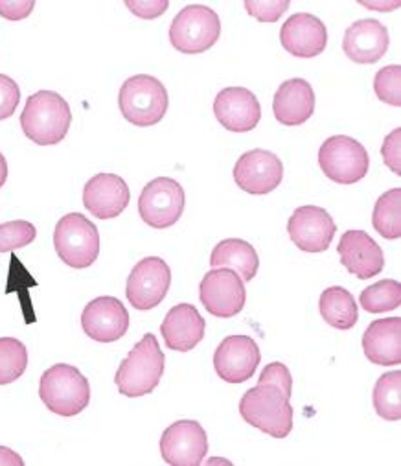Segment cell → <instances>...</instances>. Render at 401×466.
<instances>
[{
	"label": "cell",
	"mask_w": 401,
	"mask_h": 466,
	"mask_svg": "<svg viewBox=\"0 0 401 466\" xmlns=\"http://www.w3.org/2000/svg\"><path fill=\"white\" fill-rule=\"evenodd\" d=\"M165 374V354L153 334H145L120 363L115 383L127 399H140L156 390Z\"/></svg>",
	"instance_id": "obj_1"
},
{
	"label": "cell",
	"mask_w": 401,
	"mask_h": 466,
	"mask_svg": "<svg viewBox=\"0 0 401 466\" xmlns=\"http://www.w3.org/2000/svg\"><path fill=\"white\" fill-rule=\"evenodd\" d=\"M239 415L260 431L275 439H286L293 430V406L276 385L258 383L239 400Z\"/></svg>",
	"instance_id": "obj_2"
},
{
	"label": "cell",
	"mask_w": 401,
	"mask_h": 466,
	"mask_svg": "<svg viewBox=\"0 0 401 466\" xmlns=\"http://www.w3.org/2000/svg\"><path fill=\"white\" fill-rule=\"evenodd\" d=\"M39 397L59 417H75L91 402L89 380L68 363H55L41 376Z\"/></svg>",
	"instance_id": "obj_3"
},
{
	"label": "cell",
	"mask_w": 401,
	"mask_h": 466,
	"mask_svg": "<svg viewBox=\"0 0 401 466\" xmlns=\"http://www.w3.org/2000/svg\"><path fill=\"white\" fill-rule=\"evenodd\" d=\"M72 124V111L66 100L54 91H39L26 100L21 115L25 135L39 146L59 144Z\"/></svg>",
	"instance_id": "obj_4"
},
{
	"label": "cell",
	"mask_w": 401,
	"mask_h": 466,
	"mask_svg": "<svg viewBox=\"0 0 401 466\" xmlns=\"http://www.w3.org/2000/svg\"><path fill=\"white\" fill-rule=\"evenodd\" d=\"M118 106L129 124L151 127L166 116L170 98L163 82L147 74H136L124 82Z\"/></svg>",
	"instance_id": "obj_5"
},
{
	"label": "cell",
	"mask_w": 401,
	"mask_h": 466,
	"mask_svg": "<svg viewBox=\"0 0 401 466\" xmlns=\"http://www.w3.org/2000/svg\"><path fill=\"white\" fill-rule=\"evenodd\" d=\"M54 248L57 257L74 269H85L100 257L98 227L84 214L63 216L54 230Z\"/></svg>",
	"instance_id": "obj_6"
},
{
	"label": "cell",
	"mask_w": 401,
	"mask_h": 466,
	"mask_svg": "<svg viewBox=\"0 0 401 466\" xmlns=\"http://www.w3.org/2000/svg\"><path fill=\"white\" fill-rule=\"evenodd\" d=\"M318 167L330 181L339 185H354L366 177L370 157L366 147L356 138L336 135L320 146Z\"/></svg>",
	"instance_id": "obj_7"
},
{
	"label": "cell",
	"mask_w": 401,
	"mask_h": 466,
	"mask_svg": "<svg viewBox=\"0 0 401 466\" xmlns=\"http://www.w3.org/2000/svg\"><path fill=\"white\" fill-rule=\"evenodd\" d=\"M221 37L219 15L203 5L183 8L170 26V41L183 54H203Z\"/></svg>",
	"instance_id": "obj_8"
},
{
	"label": "cell",
	"mask_w": 401,
	"mask_h": 466,
	"mask_svg": "<svg viewBox=\"0 0 401 466\" xmlns=\"http://www.w3.org/2000/svg\"><path fill=\"white\" fill-rule=\"evenodd\" d=\"M185 188L172 177L149 181L138 198V214L153 228L174 227L185 212Z\"/></svg>",
	"instance_id": "obj_9"
},
{
	"label": "cell",
	"mask_w": 401,
	"mask_h": 466,
	"mask_svg": "<svg viewBox=\"0 0 401 466\" xmlns=\"http://www.w3.org/2000/svg\"><path fill=\"white\" fill-rule=\"evenodd\" d=\"M199 297L208 314L219 319H230L246 306V282L232 269L216 268L203 277Z\"/></svg>",
	"instance_id": "obj_10"
},
{
	"label": "cell",
	"mask_w": 401,
	"mask_h": 466,
	"mask_svg": "<svg viewBox=\"0 0 401 466\" xmlns=\"http://www.w3.org/2000/svg\"><path fill=\"white\" fill-rule=\"evenodd\" d=\"M172 284L170 266L158 257L142 258L129 273L125 295L135 309L147 312L156 308L168 295Z\"/></svg>",
	"instance_id": "obj_11"
},
{
	"label": "cell",
	"mask_w": 401,
	"mask_h": 466,
	"mask_svg": "<svg viewBox=\"0 0 401 466\" xmlns=\"http://www.w3.org/2000/svg\"><path fill=\"white\" fill-rule=\"evenodd\" d=\"M291 242L304 253H325L337 232V225L323 207H298L287 221Z\"/></svg>",
	"instance_id": "obj_12"
},
{
	"label": "cell",
	"mask_w": 401,
	"mask_h": 466,
	"mask_svg": "<svg viewBox=\"0 0 401 466\" xmlns=\"http://www.w3.org/2000/svg\"><path fill=\"white\" fill-rule=\"evenodd\" d=\"M284 179L280 157L267 149H251L237 159L234 167L236 185L247 194L266 196L275 192Z\"/></svg>",
	"instance_id": "obj_13"
},
{
	"label": "cell",
	"mask_w": 401,
	"mask_h": 466,
	"mask_svg": "<svg viewBox=\"0 0 401 466\" xmlns=\"http://www.w3.org/2000/svg\"><path fill=\"white\" fill-rule=\"evenodd\" d=\"M208 453V437L197 420H177L160 437V455L172 466H199Z\"/></svg>",
	"instance_id": "obj_14"
},
{
	"label": "cell",
	"mask_w": 401,
	"mask_h": 466,
	"mask_svg": "<svg viewBox=\"0 0 401 466\" xmlns=\"http://www.w3.org/2000/svg\"><path fill=\"white\" fill-rule=\"evenodd\" d=\"M260 361V349L249 336L225 338L214 354V369L226 383H244L251 380Z\"/></svg>",
	"instance_id": "obj_15"
},
{
	"label": "cell",
	"mask_w": 401,
	"mask_h": 466,
	"mask_svg": "<svg viewBox=\"0 0 401 466\" xmlns=\"http://www.w3.org/2000/svg\"><path fill=\"white\" fill-rule=\"evenodd\" d=\"M84 332L98 343H115L129 330V312L116 297L91 300L82 314Z\"/></svg>",
	"instance_id": "obj_16"
},
{
	"label": "cell",
	"mask_w": 401,
	"mask_h": 466,
	"mask_svg": "<svg viewBox=\"0 0 401 466\" xmlns=\"http://www.w3.org/2000/svg\"><path fill=\"white\" fill-rule=\"evenodd\" d=\"M217 122L232 133L253 131L262 118V106L255 93L246 87H226L214 102Z\"/></svg>",
	"instance_id": "obj_17"
},
{
	"label": "cell",
	"mask_w": 401,
	"mask_h": 466,
	"mask_svg": "<svg viewBox=\"0 0 401 466\" xmlns=\"http://www.w3.org/2000/svg\"><path fill=\"white\" fill-rule=\"evenodd\" d=\"M280 43L295 57H316L326 50L328 30L323 21L311 14H295L282 25Z\"/></svg>",
	"instance_id": "obj_18"
},
{
	"label": "cell",
	"mask_w": 401,
	"mask_h": 466,
	"mask_svg": "<svg viewBox=\"0 0 401 466\" xmlns=\"http://www.w3.org/2000/svg\"><path fill=\"white\" fill-rule=\"evenodd\" d=\"M341 264L359 280L379 275L385 268L383 249L365 230H346L339 240Z\"/></svg>",
	"instance_id": "obj_19"
},
{
	"label": "cell",
	"mask_w": 401,
	"mask_h": 466,
	"mask_svg": "<svg viewBox=\"0 0 401 466\" xmlns=\"http://www.w3.org/2000/svg\"><path fill=\"white\" fill-rule=\"evenodd\" d=\"M127 183L116 174H98L84 188V205L98 219L118 218L129 205Z\"/></svg>",
	"instance_id": "obj_20"
},
{
	"label": "cell",
	"mask_w": 401,
	"mask_h": 466,
	"mask_svg": "<svg viewBox=\"0 0 401 466\" xmlns=\"http://www.w3.org/2000/svg\"><path fill=\"white\" fill-rule=\"evenodd\" d=\"M390 35L383 23L377 19L356 21L343 37V50L348 59L359 65L377 63L388 50Z\"/></svg>",
	"instance_id": "obj_21"
},
{
	"label": "cell",
	"mask_w": 401,
	"mask_h": 466,
	"mask_svg": "<svg viewBox=\"0 0 401 466\" xmlns=\"http://www.w3.org/2000/svg\"><path fill=\"white\" fill-rule=\"evenodd\" d=\"M165 343L177 352H190L195 349L206 332V323L194 304H177L166 314L160 325Z\"/></svg>",
	"instance_id": "obj_22"
},
{
	"label": "cell",
	"mask_w": 401,
	"mask_h": 466,
	"mask_svg": "<svg viewBox=\"0 0 401 466\" xmlns=\"http://www.w3.org/2000/svg\"><path fill=\"white\" fill-rule=\"evenodd\" d=\"M275 118L289 127L306 124L315 113V93L313 87L302 80V77H293V80L284 82L273 100Z\"/></svg>",
	"instance_id": "obj_23"
},
{
	"label": "cell",
	"mask_w": 401,
	"mask_h": 466,
	"mask_svg": "<svg viewBox=\"0 0 401 466\" xmlns=\"http://www.w3.org/2000/svg\"><path fill=\"white\" fill-rule=\"evenodd\" d=\"M363 350L374 365H399L401 363V319L386 318L368 325L363 334Z\"/></svg>",
	"instance_id": "obj_24"
},
{
	"label": "cell",
	"mask_w": 401,
	"mask_h": 466,
	"mask_svg": "<svg viewBox=\"0 0 401 466\" xmlns=\"http://www.w3.org/2000/svg\"><path fill=\"white\" fill-rule=\"evenodd\" d=\"M210 266L216 268H226L236 271L239 277H242L244 282H251L260 268V258L256 249L239 238H226L221 240L212 255H210Z\"/></svg>",
	"instance_id": "obj_25"
},
{
	"label": "cell",
	"mask_w": 401,
	"mask_h": 466,
	"mask_svg": "<svg viewBox=\"0 0 401 466\" xmlns=\"http://www.w3.org/2000/svg\"><path fill=\"white\" fill-rule=\"evenodd\" d=\"M318 309L323 319L337 330H350L359 319V309L354 295L341 286H332L323 291L318 300Z\"/></svg>",
	"instance_id": "obj_26"
},
{
	"label": "cell",
	"mask_w": 401,
	"mask_h": 466,
	"mask_svg": "<svg viewBox=\"0 0 401 466\" xmlns=\"http://www.w3.org/2000/svg\"><path fill=\"white\" fill-rule=\"evenodd\" d=\"M372 402L376 413L388 420V422H399L401 419V372L390 370L379 376L376 381Z\"/></svg>",
	"instance_id": "obj_27"
},
{
	"label": "cell",
	"mask_w": 401,
	"mask_h": 466,
	"mask_svg": "<svg viewBox=\"0 0 401 466\" xmlns=\"http://www.w3.org/2000/svg\"><path fill=\"white\" fill-rule=\"evenodd\" d=\"M372 225L386 240L401 238V188L379 196L372 212Z\"/></svg>",
	"instance_id": "obj_28"
},
{
	"label": "cell",
	"mask_w": 401,
	"mask_h": 466,
	"mask_svg": "<svg viewBox=\"0 0 401 466\" xmlns=\"http://www.w3.org/2000/svg\"><path fill=\"white\" fill-rule=\"evenodd\" d=\"M359 302L368 314L390 312L401 304V284L394 279L379 280L361 291Z\"/></svg>",
	"instance_id": "obj_29"
},
{
	"label": "cell",
	"mask_w": 401,
	"mask_h": 466,
	"mask_svg": "<svg viewBox=\"0 0 401 466\" xmlns=\"http://www.w3.org/2000/svg\"><path fill=\"white\" fill-rule=\"evenodd\" d=\"M28 367V350L15 338H0V385L19 380Z\"/></svg>",
	"instance_id": "obj_30"
},
{
	"label": "cell",
	"mask_w": 401,
	"mask_h": 466,
	"mask_svg": "<svg viewBox=\"0 0 401 466\" xmlns=\"http://www.w3.org/2000/svg\"><path fill=\"white\" fill-rule=\"evenodd\" d=\"M37 237V228L25 219L0 225V253H12L30 246Z\"/></svg>",
	"instance_id": "obj_31"
},
{
	"label": "cell",
	"mask_w": 401,
	"mask_h": 466,
	"mask_svg": "<svg viewBox=\"0 0 401 466\" xmlns=\"http://www.w3.org/2000/svg\"><path fill=\"white\" fill-rule=\"evenodd\" d=\"M374 91L381 102L401 107V66L388 65L381 68L374 77Z\"/></svg>",
	"instance_id": "obj_32"
},
{
	"label": "cell",
	"mask_w": 401,
	"mask_h": 466,
	"mask_svg": "<svg viewBox=\"0 0 401 466\" xmlns=\"http://www.w3.org/2000/svg\"><path fill=\"white\" fill-rule=\"evenodd\" d=\"M289 6L287 0H246V10L260 23H276Z\"/></svg>",
	"instance_id": "obj_33"
},
{
	"label": "cell",
	"mask_w": 401,
	"mask_h": 466,
	"mask_svg": "<svg viewBox=\"0 0 401 466\" xmlns=\"http://www.w3.org/2000/svg\"><path fill=\"white\" fill-rule=\"evenodd\" d=\"M21 102V89L10 76L0 74V120L15 115Z\"/></svg>",
	"instance_id": "obj_34"
},
{
	"label": "cell",
	"mask_w": 401,
	"mask_h": 466,
	"mask_svg": "<svg viewBox=\"0 0 401 466\" xmlns=\"http://www.w3.org/2000/svg\"><path fill=\"white\" fill-rule=\"evenodd\" d=\"M258 383H271V385H276V387H280V390H282L289 399H291V395H293V376H291L289 369H287L284 363H280V361L269 363V365L262 370Z\"/></svg>",
	"instance_id": "obj_35"
},
{
	"label": "cell",
	"mask_w": 401,
	"mask_h": 466,
	"mask_svg": "<svg viewBox=\"0 0 401 466\" xmlns=\"http://www.w3.org/2000/svg\"><path fill=\"white\" fill-rule=\"evenodd\" d=\"M401 127L394 129L392 133L386 135V138L383 140V147H381V155L385 165L399 177L401 176Z\"/></svg>",
	"instance_id": "obj_36"
},
{
	"label": "cell",
	"mask_w": 401,
	"mask_h": 466,
	"mask_svg": "<svg viewBox=\"0 0 401 466\" xmlns=\"http://www.w3.org/2000/svg\"><path fill=\"white\" fill-rule=\"evenodd\" d=\"M125 6L133 15L153 21L170 8V3L168 0H125Z\"/></svg>",
	"instance_id": "obj_37"
},
{
	"label": "cell",
	"mask_w": 401,
	"mask_h": 466,
	"mask_svg": "<svg viewBox=\"0 0 401 466\" xmlns=\"http://www.w3.org/2000/svg\"><path fill=\"white\" fill-rule=\"evenodd\" d=\"M35 8L34 0H0V17L8 21H23Z\"/></svg>",
	"instance_id": "obj_38"
},
{
	"label": "cell",
	"mask_w": 401,
	"mask_h": 466,
	"mask_svg": "<svg viewBox=\"0 0 401 466\" xmlns=\"http://www.w3.org/2000/svg\"><path fill=\"white\" fill-rule=\"evenodd\" d=\"M0 466H25V459L17 451L0 446Z\"/></svg>",
	"instance_id": "obj_39"
},
{
	"label": "cell",
	"mask_w": 401,
	"mask_h": 466,
	"mask_svg": "<svg viewBox=\"0 0 401 466\" xmlns=\"http://www.w3.org/2000/svg\"><path fill=\"white\" fill-rule=\"evenodd\" d=\"M8 181V163L3 153H0V188H3Z\"/></svg>",
	"instance_id": "obj_40"
},
{
	"label": "cell",
	"mask_w": 401,
	"mask_h": 466,
	"mask_svg": "<svg viewBox=\"0 0 401 466\" xmlns=\"http://www.w3.org/2000/svg\"><path fill=\"white\" fill-rule=\"evenodd\" d=\"M363 6H368V8H377V12H390L392 8H399V3H392L390 6H381V5H365L361 3Z\"/></svg>",
	"instance_id": "obj_41"
}]
</instances>
